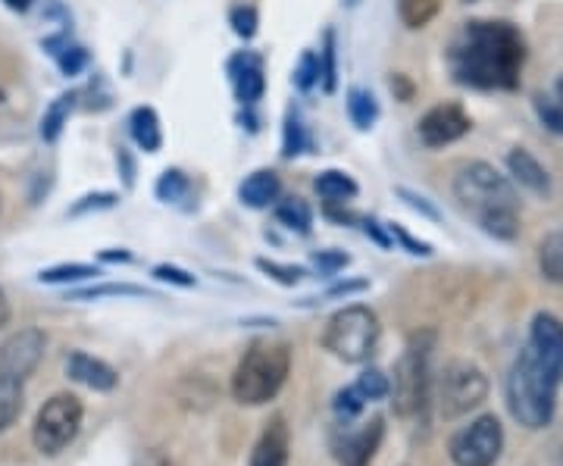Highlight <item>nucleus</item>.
<instances>
[{
  "instance_id": "f257e3e1",
  "label": "nucleus",
  "mask_w": 563,
  "mask_h": 466,
  "mask_svg": "<svg viewBox=\"0 0 563 466\" xmlns=\"http://www.w3.org/2000/svg\"><path fill=\"white\" fill-rule=\"evenodd\" d=\"M526 41L510 22H466L448 51L451 76L479 91H514L520 85Z\"/></svg>"
},
{
  "instance_id": "f03ea898",
  "label": "nucleus",
  "mask_w": 563,
  "mask_h": 466,
  "mask_svg": "<svg viewBox=\"0 0 563 466\" xmlns=\"http://www.w3.org/2000/svg\"><path fill=\"white\" fill-rule=\"evenodd\" d=\"M454 195L461 207L498 242H514L520 235V203L514 185L492 163H463L454 179Z\"/></svg>"
},
{
  "instance_id": "7ed1b4c3",
  "label": "nucleus",
  "mask_w": 563,
  "mask_h": 466,
  "mask_svg": "<svg viewBox=\"0 0 563 466\" xmlns=\"http://www.w3.org/2000/svg\"><path fill=\"white\" fill-rule=\"evenodd\" d=\"M558 388L561 379L551 376L532 351L523 347L517 364L510 366L507 376V404L514 420L526 429H544L554 420V407H558Z\"/></svg>"
},
{
  "instance_id": "20e7f679",
  "label": "nucleus",
  "mask_w": 563,
  "mask_h": 466,
  "mask_svg": "<svg viewBox=\"0 0 563 466\" xmlns=\"http://www.w3.org/2000/svg\"><path fill=\"white\" fill-rule=\"evenodd\" d=\"M291 369V347L285 342H257L244 351L232 376V395L244 407H261L279 395Z\"/></svg>"
},
{
  "instance_id": "39448f33",
  "label": "nucleus",
  "mask_w": 563,
  "mask_h": 466,
  "mask_svg": "<svg viewBox=\"0 0 563 466\" xmlns=\"http://www.w3.org/2000/svg\"><path fill=\"white\" fill-rule=\"evenodd\" d=\"M379 320L369 307L354 304L339 310L329 325H325V335H322V345L325 351H332L339 360L344 364H363L376 354V345H379Z\"/></svg>"
},
{
  "instance_id": "423d86ee",
  "label": "nucleus",
  "mask_w": 563,
  "mask_h": 466,
  "mask_svg": "<svg viewBox=\"0 0 563 466\" xmlns=\"http://www.w3.org/2000/svg\"><path fill=\"white\" fill-rule=\"evenodd\" d=\"M432 345H435L432 332L413 335L407 351H404V357L395 366L391 395H395V410L401 417H420L426 404H429V395H432V376H429Z\"/></svg>"
},
{
  "instance_id": "0eeeda50",
  "label": "nucleus",
  "mask_w": 563,
  "mask_h": 466,
  "mask_svg": "<svg viewBox=\"0 0 563 466\" xmlns=\"http://www.w3.org/2000/svg\"><path fill=\"white\" fill-rule=\"evenodd\" d=\"M81 417H85V407L76 395H54L51 401H44V407L35 417V426H32V439L44 457H57L60 451L76 442L81 429Z\"/></svg>"
},
{
  "instance_id": "6e6552de",
  "label": "nucleus",
  "mask_w": 563,
  "mask_h": 466,
  "mask_svg": "<svg viewBox=\"0 0 563 466\" xmlns=\"http://www.w3.org/2000/svg\"><path fill=\"white\" fill-rule=\"evenodd\" d=\"M488 395V379L479 366L466 364V360H454L442 369L439 376V410L444 420H457L463 413L476 410Z\"/></svg>"
},
{
  "instance_id": "1a4fd4ad",
  "label": "nucleus",
  "mask_w": 563,
  "mask_h": 466,
  "mask_svg": "<svg viewBox=\"0 0 563 466\" xmlns=\"http://www.w3.org/2000/svg\"><path fill=\"white\" fill-rule=\"evenodd\" d=\"M504 451L498 417H479L451 439V461L457 466H495Z\"/></svg>"
},
{
  "instance_id": "9d476101",
  "label": "nucleus",
  "mask_w": 563,
  "mask_h": 466,
  "mask_svg": "<svg viewBox=\"0 0 563 466\" xmlns=\"http://www.w3.org/2000/svg\"><path fill=\"white\" fill-rule=\"evenodd\" d=\"M44 347H47V335L41 329H20L0 345V373L25 382L38 369Z\"/></svg>"
},
{
  "instance_id": "9b49d317",
  "label": "nucleus",
  "mask_w": 563,
  "mask_h": 466,
  "mask_svg": "<svg viewBox=\"0 0 563 466\" xmlns=\"http://www.w3.org/2000/svg\"><path fill=\"white\" fill-rule=\"evenodd\" d=\"M470 129H473V120L461 103H435L417 125L420 142L426 147H444V144L461 142Z\"/></svg>"
},
{
  "instance_id": "f8f14e48",
  "label": "nucleus",
  "mask_w": 563,
  "mask_h": 466,
  "mask_svg": "<svg viewBox=\"0 0 563 466\" xmlns=\"http://www.w3.org/2000/svg\"><path fill=\"white\" fill-rule=\"evenodd\" d=\"M385 423L376 417L363 426H351V423H342V432L335 435V457L342 466H369L376 451L383 445Z\"/></svg>"
},
{
  "instance_id": "ddd939ff",
  "label": "nucleus",
  "mask_w": 563,
  "mask_h": 466,
  "mask_svg": "<svg viewBox=\"0 0 563 466\" xmlns=\"http://www.w3.org/2000/svg\"><path fill=\"white\" fill-rule=\"evenodd\" d=\"M526 347L551 376H558L563 382V323L554 313H536Z\"/></svg>"
},
{
  "instance_id": "4468645a",
  "label": "nucleus",
  "mask_w": 563,
  "mask_h": 466,
  "mask_svg": "<svg viewBox=\"0 0 563 466\" xmlns=\"http://www.w3.org/2000/svg\"><path fill=\"white\" fill-rule=\"evenodd\" d=\"M229 79H232V91L235 98L244 107L257 103L263 98V88H266V79H263V60L257 54H239L229 60Z\"/></svg>"
},
{
  "instance_id": "2eb2a0df",
  "label": "nucleus",
  "mask_w": 563,
  "mask_h": 466,
  "mask_svg": "<svg viewBox=\"0 0 563 466\" xmlns=\"http://www.w3.org/2000/svg\"><path fill=\"white\" fill-rule=\"evenodd\" d=\"M66 376L81 382V386L95 388V391H113L117 382H120V376H117L113 366L103 364L98 357H91V354H85V351H73L66 357Z\"/></svg>"
},
{
  "instance_id": "dca6fc26",
  "label": "nucleus",
  "mask_w": 563,
  "mask_h": 466,
  "mask_svg": "<svg viewBox=\"0 0 563 466\" xmlns=\"http://www.w3.org/2000/svg\"><path fill=\"white\" fill-rule=\"evenodd\" d=\"M291 464V435H288V426L285 420L276 417L269 426L263 429L261 442L254 447V457H251V466H288Z\"/></svg>"
},
{
  "instance_id": "f3484780",
  "label": "nucleus",
  "mask_w": 563,
  "mask_h": 466,
  "mask_svg": "<svg viewBox=\"0 0 563 466\" xmlns=\"http://www.w3.org/2000/svg\"><path fill=\"white\" fill-rule=\"evenodd\" d=\"M507 169H510L514 182L523 185L526 191H532V195H548L551 191V173L526 147H514L507 154Z\"/></svg>"
},
{
  "instance_id": "a211bd4d",
  "label": "nucleus",
  "mask_w": 563,
  "mask_h": 466,
  "mask_svg": "<svg viewBox=\"0 0 563 466\" xmlns=\"http://www.w3.org/2000/svg\"><path fill=\"white\" fill-rule=\"evenodd\" d=\"M279 195L282 182L273 169H257V173H251L242 182V188H239V198H242L244 207H251V210H266V207H273V203L279 201Z\"/></svg>"
},
{
  "instance_id": "6ab92c4d",
  "label": "nucleus",
  "mask_w": 563,
  "mask_h": 466,
  "mask_svg": "<svg viewBox=\"0 0 563 466\" xmlns=\"http://www.w3.org/2000/svg\"><path fill=\"white\" fill-rule=\"evenodd\" d=\"M129 132H132V138H135L141 151H147V154H157L163 147L161 116H157L154 107H135L132 116H129Z\"/></svg>"
},
{
  "instance_id": "aec40b11",
  "label": "nucleus",
  "mask_w": 563,
  "mask_h": 466,
  "mask_svg": "<svg viewBox=\"0 0 563 466\" xmlns=\"http://www.w3.org/2000/svg\"><path fill=\"white\" fill-rule=\"evenodd\" d=\"M313 188H317L320 198H325V203H347L357 198V182L347 173H342V169H325V173H320L313 179Z\"/></svg>"
},
{
  "instance_id": "412c9836",
  "label": "nucleus",
  "mask_w": 563,
  "mask_h": 466,
  "mask_svg": "<svg viewBox=\"0 0 563 466\" xmlns=\"http://www.w3.org/2000/svg\"><path fill=\"white\" fill-rule=\"evenodd\" d=\"M539 266L548 282L563 285V229L548 232L539 244Z\"/></svg>"
},
{
  "instance_id": "4be33fe9",
  "label": "nucleus",
  "mask_w": 563,
  "mask_h": 466,
  "mask_svg": "<svg viewBox=\"0 0 563 466\" xmlns=\"http://www.w3.org/2000/svg\"><path fill=\"white\" fill-rule=\"evenodd\" d=\"M76 107V95H60L57 101H51V107L44 110L41 116V138L47 144H54L63 135L66 122H69V113Z\"/></svg>"
},
{
  "instance_id": "5701e85b",
  "label": "nucleus",
  "mask_w": 563,
  "mask_h": 466,
  "mask_svg": "<svg viewBox=\"0 0 563 466\" xmlns=\"http://www.w3.org/2000/svg\"><path fill=\"white\" fill-rule=\"evenodd\" d=\"M347 116H351V122L361 132H366V129H373L376 120H379V103H376V98L366 88H351L347 91Z\"/></svg>"
},
{
  "instance_id": "b1692460",
  "label": "nucleus",
  "mask_w": 563,
  "mask_h": 466,
  "mask_svg": "<svg viewBox=\"0 0 563 466\" xmlns=\"http://www.w3.org/2000/svg\"><path fill=\"white\" fill-rule=\"evenodd\" d=\"M22 413V382L10 379L0 373V432L16 423V417Z\"/></svg>"
},
{
  "instance_id": "393cba45",
  "label": "nucleus",
  "mask_w": 563,
  "mask_h": 466,
  "mask_svg": "<svg viewBox=\"0 0 563 466\" xmlns=\"http://www.w3.org/2000/svg\"><path fill=\"white\" fill-rule=\"evenodd\" d=\"M442 0H398V16L407 29H426L439 16Z\"/></svg>"
},
{
  "instance_id": "a878e982",
  "label": "nucleus",
  "mask_w": 563,
  "mask_h": 466,
  "mask_svg": "<svg viewBox=\"0 0 563 466\" xmlns=\"http://www.w3.org/2000/svg\"><path fill=\"white\" fill-rule=\"evenodd\" d=\"M276 220H279L285 229L307 235L310 225H313V213H310V207H307L301 198H288V201L276 203Z\"/></svg>"
},
{
  "instance_id": "bb28decb",
  "label": "nucleus",
  "mask_w": 563,
  "mask_h": 466,
  "mask_svg": "<svg viewBox=\"0 0 563 466\" xmlns=\"http://www.w3.org/2000/svg\"><path fill=\"white\" fill-rule=\"evenodd\" d=\"M95 276H101V269H98V266L63 264V266H54V269H44V273H38V282L69 285V282H85V279H95Z\"/></svg>"
},
{
  "instance_id": "cd10ccee",
  "label": "nucleus",
  "mask_w": 563,
  "mask_h": 466,
  "mask_svg": "<svg viewBox=\"0 0 563 466\" xmlns=\"http://www.w3.org/2000/svg\"><path fill=\"white\" fill-rule=\"evenodd\" d=\"M307 147H310V138H307L301 113L288 110V116H285V138H282V157H298Z\"/></svg>"
},
{
  "instance_id": "c85d7f7f",
  "label": "nucleus",
  "mask_w": 563,
  "mask_h": 466,
  "mask_svg": "<svg viewBox=\"0 0 563 466\" xmlns=\"http://www.w3.org/2000/svg\"><path fill=\"white\" fill-rule=\"evenodd\" d=\"M191 191V182L181 169H166L161 179H157V198L166 203H179L188 198Z\"/></svg>"
},
{
  "instance_id": "c756f323",
  "label": "nucleus",
  "mask_w": 563,
  "mask_h": 466,
  "mask_svg": "<svg viewBox=\"0 0 563 466\" xmlns=\"http://www.w3.org/2000/svg\"><path fill=\"white\" fill-rule=\"evenodd\" d=\"M320 81L325 95H332V91H335V85H339V69H335V32H325V41H322Z\"/></svg>"
},
{
  "instance_id": "7c9ffc66",
  "label": "nucleus",
  "mask_w": 563,
  "mask_h": 466,
  "mask_svg": "<svg viewBox=\"0 0 563 466\" xmlns=\"http://www.w3.org/2000/svg\"><path fill=\"white\" fill-rule=\"evenodd\" d=\"M536 113H539V120H542L548 132L563 135V101L558 95H539L536 98Z\"/></svg>"
},
{
  "instance_id": "2f4dec72",
  "label": "nucleus",
  "mask_w": 563,
  "mask_h": 466,
  "mask_svg": "<svg viewBox=\"0 0 563 466\" xmlns=\"http://www.w3.org/2000/svg\"><path fill=\"white\" fill-rule=\"evenodd\" d=\"M354 386H357V391L366 401H383V398L391 395V379L385 376L383 369H366V373H361V379Z\"/></svg>"
},
{
  "instance_id": "473e14b6",
  "label": "nucleus",
  "mask_w": 563,
  "mask_h": 466,
  "mask_svg": "<svg viewBox=\"0 0 563 466\" xmlns=\"http://www.w3.org/2000/svg\"><path fill=\"white\" fill-rule=\"evenodd\" d=\"M366 404H369V401H366L361 391H357V386H347L335 395V413H339V420H342V423H354Z\"/></svg>"
},
{
  "instance_id": "72a5a7b5",
  "label": "nucleus",
  "mask_w": 563,
  "mask_h": 466,
  "mask_svg": "<svg viewBox=\"0 0 563 466\" xmlns=\"http://www.w3.org/2000/svg\"><path fill=\"white\" fill-rule=\"evenodd\" d=\"M147 291L139 285H101V288H88L76 291L73 301H98V298H144Z\"/></svg>"
},
{
  "instance_id": "f704fd0d",
  "label": "nucleus",
  "mask_w": 563,
  "mask_h": 466,
  "mask_svg": "<svg viewBox=\"0 0 563 466\" xmlns=\"http://www.w3.org/2000/svg\"><path fill=\"white\" fill-rule=\"evenodd\" d=\"M229 22H232V32H235L239 38L251 41L257 35L261 16H257V10H254L251 3H244V7H235V10L229 13Z\"/></svg>"
},
{
  "instance_id": "c9c22d12",
  "label": "nucleus",
  "mask_w": 563,
  "mask_h": 466,
  "mask_svg": "<svg viewBox=\"0 0 563 466\" xmlns=\"http://www.w3.org/2000/svg\"><path fill=\"white\" fill-rule=\"evenodd\" d=\"M257 269L266 273L269 279H276L279 285H298L303 279V269L301 266H285V264H276V260H257Z\"/></svg>"
},
{
  "instance_id": "e433bc0d",
  "label": "nucleus",
  "mask_w": 563,
  "mask_h": 466,
  "mask_svg": "<svg viewBox=\"0 0 563 466\" xmlns=\"http://www.w3.org/2000/svg\"><path fill=\"white\" fill-rule=\"evenodd\" d=\"M320 81V57L313 54V51H307L298 63V69H295V85L301 88V91H310L313 85Z\"/></svg>"
},
{
  "instance_id": "4c0bfd02",
  "label": "nucleus",
  "mask_w": 563,
  "mask_h": 466,
  "mask_svg": "<svg viewBox=\"0 0 563 466\" xmlns=\"http://www.w3.org/2000/svg\"><path fill=\"white\" fill-rule=\"evenodd\" d=\"M117 195L113 191H98V195H85L79 203H73L69 207V217H85V213H91V210H110V207H117Z\"/></svg>"
},
{
  "instance_id": "58836bf2",
  "label": "nucleus",
  "mask_w": 563,
  "mask_h": 466,
  "mask_svg": "<svg viewBox=\"0 0 563 466\" xmlns=\"http://www.w3.org/2000/svg\"><path fill=\"white\" fill-rule=\"evenodd\" d=\"M54 57H57V63H60V69L66 73V76H76L81 66L88 63V54L81 51V47H60V51H54Z\"/></svg>"
},
{
  "instance_id": "ea45409f",
  "label": "nucleus",
  "mask_w": 563,
  "mask_h": 466,
  "mask_svg": "<svg viewBox=\"0 0 563 466\" xmlns=\"http://www.w3.org/2000/svg\"><path fill=\"white\" fill-rule=\"evenodd\" d=\"M385 229H388V235H391V242H401L404 247H407V251H410V254H417V257H429V254H432V247H429V244L426 242H417V238H413V235H410V232H404L401 225H385Z\"/></svg>"
},
{
  "instance_id": "a19ab883",
  "label": "nucleus",
  "mask_w": 563,
  "mask_h": 466,
  "mask_svg": "<svg viewBox=\"0 0 563 466\" xmlns=\"http://www.w3.org/2000/svg\"><path fill=\"white\" fill-rule=\"evenodd\" d=\"M154 279H161V282H169V285H179V288H191L195 285V276L191 273H185L179 266H157L154 269Z\"/></svg>"
},
{
  "instance_id": "79ce46f5",
  "label": "nucleus",
  "mask_w": 563,
  "mask_h": 466,
  "mask_svg": "<svg viewBox=\"0 0 563 466\" xmlns=\"http://www.w3.org/2000/svg\"><path fill=\"white\" fill-rule=\"evenodd\" d=\"M313 264H317V269L332 276V273H339V269L347 266V254H342V251H320V254H313Z\"/></svg>"
},
{
  "instance_id": "37998d69",
  "label": "nucleus",
  "mask_w": 563,
  "mask_h": 466,
  "mask_svg": "<svg viewBox=\"0 0 563 466\" xmlns=\"http://www.w3.org/2000/svg\"><path fill=\"white\" fill-rule=\"evenodd\" d=\"M398 198H404V201H407V207L420 210L422 217H429V220H439V210H435L432 203L426 201L422 195H417V191H410V188H398Z\"/></svg>"
},
{
  "instance_id": "c03bdc74",
  "label": "nucleus",
  "mask_w": 563,
  "mask_h": 466,
  "mask_svg": "<svg viewBox=\"0 0 563 466\" xmlns=\"http://www.w3.org/2000/svg\"><path fill=\"white\" fill-rule=\"evenodd\" d=\"M363 232L373 238L376 244H383V247H388L391 244V235H388V229L385 225H379L376 220H363Z\"/></svg>"
},
{
  "instance_id": "a18cd8bd",
  "label": "nucleus",
  "mask_w": 563,
  "mask_h": 466,
  "mask_svg": "<svg viewBox=\"0 0 563 466\" xmlns=\"http://www.w3.org/2000/svg\"><path fill=\"white\" fill-rule=\"evenodd\" d=\"M135 466H176V464H173V457H169V454H163V451L154 447V451H144Z\"/></svg>"
},
{
  "instance_id": "49530a36",
  "label": "nucleus",
  "mask_w": 563,
  "mask_h": 466,
  "mask_svg": "<svg viewBox=\"0 0 563 466\" xmlns=\"http://www.w3.org/2000/svg\"><path fill=\"white\" fill-rule=\"evenodd\" d=\"M101 260H110V264H117V260H120V264H129V260H132V254H129V251H103L101 254Z\"/></svg>"
},
{
  "instance_id": "de8ad7c7",
  "label": "nucleus",
  "mask_w": 563,
  "mask_h": 466,
  "mask_svg": "<svg viewBox=\"0 0 563 466\" xmlns=\"http://www.w3.org/2000/svg\"><path fill=\"white\" fill-rule=\"evenodd\" d=\"M3 3H7L10 10H16V13H25V10L32 7V0H3Z\"/></svg>"
},
{
  "instance_id": "09e8293b",
  "label": "nucleus",
  "mask_w": 563,
  "mask_h": 466,
  "mask_svg": "<svg viewBox=\"0 0 563 466\" xmlns=\"http://www.w3.org/2000/svg\"><path fill=\"white\" fill-rule=\"evenodd\" d=\"M7 320H10V307H7V298L0 291V325H7Z\"/></svg>"
},
{
  "instance_id": "8fccbe9b",
  "label": "nucleus",
  "mask_w": 563,
  "mask_h": 466,
  "mask_svg": "<svg viewBox=\"0 0 563 466\" xmlns=\"http://www.w3.org/2000/svg\"><path fill=\"white\" fill-rule=\"evenodd\" d=\"M554 95H558V98H561V101H563V76H561V79H558V85H554Z\"/></svg>"
},
{
  "instance_id": "3c124183",
  "label": "nucleus",
  "mask_w": 563,
  "mask_h": 466,
  "mask_svg": "<svg viewBox=\"0 0 563 466\" xmlns=\"http://www.w3.org/2000/svg\"><path fill=\"white\" fill-rule=\"evenodd\" d=\"M0 103H3V91H0Z\"/></svg>"
},
{
  "instance_id": "603ef678",
  "label": "nucleus",
  "mask_w": 563,
  "mask_h": 466,
  "mask_svg": "<svg viewBox=\"0 0 563 466\" xmlns=\"http://www.w3.org/2000/svg\"><path fill=\"white\" fill-rule=\"evenodd\" d=\"M463 3H473V0H463Z\"/></svg>"
}]
</instances>
